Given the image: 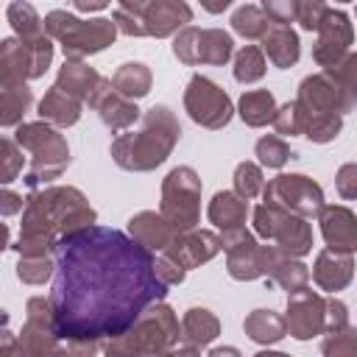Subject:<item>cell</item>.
Masks as SVG:
<instances>
[{
	"label": "cell",
	"instance_id": "cell-33",
	"mask_svg": "<svg viewBox=\"0 0 357 357\" xmlns=\"http://www.w3.org/2000/svg\"><path fill=\"white\" fill-rule=\"evenodd\" d=\"M231 28L234 33H240L243 39H262L271 31V20L265 17L262 6H240L231 14Z\"/></svg>",
	"mask_w": 357,
	"mask_h": 357
},
{
	"label": "cell",
	"instance_id": "cell-22",
	"mask_svg": "<svg viewBox=\"0 0 357 357\" xmlns=\"http://www.w3.org/2000/svg\"><path fill=\"white\" fill-rule=\"evenodd\" d=\"M354 276V254H340L332 248L318 251L315 265H312V282L326 290V293H337L343 290Z\"/></svg>",
	"mask_w": 357,
	"mask_h": 357
},
{
	"label": "cell",
	"instance_id": "cell-52",
	"mask_svg": "<svg viewBox=\"0 0 357 357\" xmlns=\"http://www.w3.org/2000/svg\"><path fill=\"white\" fill-rule=\"evenodd\" d=\"M206 357H243V354H240V349H234V346H215Z\"/></svg>",
	"mask_w": 357,
	"mask_h": 357
},
{
	"label": "cell",
	"instance_id": "cell-55",
	"mask_svg": "<svg viewBox=\"0 0 357 357\" xmlns=\"http://www.w3.org/2000/svg\"><path fill=\"white\" fill-rule=\"evenodd\" d=\"M226 6H229V0H223V3H218V6H204V8H206V11H223Z\"/></svg>",
	"mask_w": 357,
	"mask_h": 357
},
{
	"label": "cell",
	"instance_id": "cell-17",
	"mask_svg": "<svg viewBox=\"0 0 357 357\" xmlns=\"http://www.w3.org/2000/svg\"><path fill=\"white\" fill-rule=\"evenodd\" d=\"M315 33H318V42L312 47V59H315L318 67L329 70V67H335L337 61H343L349 56V45L354 39V28H351V20H349L346 11L329 8Z\"/></svg>",
	"mask_w": 357,
	"mask_h": 357
},
{
	"label": "cell",
	"instance_id": "cell-35",
	"mask_svg": "<svg viewBox=\"0 0 357 357\" xmlns=\"http://www.w3.org/2000/svg\"><path fill=\"white\" fill-rule=\"evenodd\" d=\"M265 53L257 47V45H245L237 50L234 56V81L240 84H257L262 75H265Z\"/></svg>",
	"mask_w": 357,
	"mask_h": 357
},
{
	"label": "cell",
	"instance_id": "cell-26",
	"mask_svg": "<svg viewBox=\"0 0 357 357\" xmlns=\"http://www.w3.org/2000/svg\"><path fill=\"white\" fill-rule=\"evenodd\" d=\"M39 117L45 123H50L53 128H70L81 120V100L70 98L67 92H61L56 84L45 92V98L39 100Z\"/></svg>",
	"mask_w": 357,
	"mask_h": 357
},
{
	"label": "cell",
	"instance_id": "cell-21",
	"mask_svg": "<svg viewBox=\"0 0 357 357\" xmlns=\"http://www.w3.org/2000/svg\"><path fill=\"white\" fill-rule=\"evenodd\" d=\"M128 234H131L139 245H145L151 254H153V251H156V254L167 251V248L173 245V240L178 237V231H176L159 212H151V209L137 212V215L128 220Z\"/></svg>",
	"mask_w": 357,
	"mask_h": 357
},
{
	"label": "cell",
	"instance_id": "cell-8",
	"mask_svg": "<svg viewBox=\"0 0 357 357\" xmlns=\"http://www.w3.org/2000/svg\"><path fill=\"white\" fill-rule=\"evenodd\" d=\"M251 220H254V234L262 243H273L276 251L287 259H298L304 254L312 251V226L310 220L290 215L279 206L271 204H257L251 209Z\"/></svg>",
	"mask_w": 357,
	"mask_h": 357
},
{
	"label": "cell",
	"instance_id": "cell-50",
	"mask_svg": "<svg viewBox=\"0 0 357 357\" xmlns=\"http://www.w3.org/2000/svg\"><path fill=\"white\" fill-rule=\"evenodd\" d=\"M0 357H28L25 346L20 337H14L11 332H3V349H0Z\"/></svg>",
	"mask_w": 357,
	"mask_h": 357
},
{
	"label": "cell",
	"instance_id": "cell-42",
	"mask_svg": "<svg viewBox=\"0 0 357 357\" xmlns=\"http://www.w3.org/2000/svg\"><path fill=\"white\" fill-rule=\"evenodd\" d=\"M25 167V156H22V148L17 145V139L11 137H3L0 139V181L3 184H11Z\"/></svg>",
	"mask_w": 357,
	"mask_h": 357
},
{
	"label": "cell",
	"instance_id": "cell-25",
	"mask_svg": "<svg viewBox=\"0 0 357 357\" xmlns=\"http://www.w3.org/2000/svg\"><path fill=\"white\" fill-rule=\"evenodd\" d=\"M262 50L271 59L273 67L287 70L298 61L301 56V45H298V33L290 25H271V31L262 36Z\"/></svg>",
	"mask_w": 357,
	"mask_h": 357
},
{
	"label": "cell",
	"instance_id": "cell-14",
	"mask_svg": "<svg viewBox=\"0 0 357 357\" xmlns=\"http://www.w3.org/2000/svg\"><path fill=\"white\" fill-rule=\"evenodd\" d=\"M184 109L190 114L192 123L204 126V128H223L229 126L231 114H234V106H231V98L206 75H192L187 89H184Z\"/></svg>",
	"mask_w": 357,
	"mask_h": 357
},
{
	"label": "cell",
	"instance_id": "cell-47",
	"mask_svg": "<svg viewBox=\"0 0 357 357\" xmlns=\"http://www.w3.org/2000/svg\"><path fill=\"white\" fill-rule=\"evenodd\" d=\"M335 187H337L340 198H357V162L340 165V170L335 176Z\"/></svg>",
	"mask_w": 357,
	"mask_h": 357
},
{
	"label": "cell",
	"instance_id": "cell-7",
	"mask_svg": "<svg viewBox=\"0 0 357 357\" xmlns=\"http://www.w3.org/2000/svg\"><path fill=\"white\" fill-rule=\"evenodd\" d=\"M112 20L120 33L126 36H170L184 31L187 22L192 20V8L178 0H126L112 11Z\"/></svg>",
	"mask_w": 357,
	"mask_h": 357
},
{
	"label": "cell",
	"instance_id": "cell-15",
	"mask_svg": "<svg viewBox=\"0 0 357 357\" xmlns=\"http://www.w3.org/2000/svg\"><path fill=\"white\" fill-rule=\"evenodd\" d=\"M296 100H298L307 112H312V114H340V117L357 106V103L349 98V92L340 86V81H337L329 70H321V73L307 75V78L298 84Z\"/></svg>",
	"mask_w": 357,
	"mask_h": 357
},
{
	"label": "cell",
	"instance_id": "cell-27",
	"mask_svg": "<svg viewBox=\"0 0 357 357\" xmlns=\"http://www.w3.org/2000/svg\"><path fill=\"white\" fill-rule=\"evenodd\" d=\"M220 335V321L206 307H190L181 318V340L192 346H209Z\"/></svg>",
	"mask_w": 357,
	"mask_h": 357
},
{
	"label": "cell",
	"instance_id": "cell-4",
	"mask_svg": "<svg viewBox=\"0 0 357 357\" xmlns=\"http://www.w3.org/2000/svg\"><path fill=\"white\" fill-rule=\"evenodd\" d=\"M181 340V326L167 304H153L128 332L106 340L103 357H151L156 351L173 349Z\"/></svg>",
	"mask_w": 357,
	"mask_h": 357
},
{
	"label": "cell",
	"instance_id": "cell-13",
	"mask_svg": "<svg viewBox=\"0 0 357 357\" xmlns=\"http://www.w3.org/2000/svg\"><path fill=\"white\" fill-rule=\"evenodd\" d=\"M231 53H234V39L223 28L187 25L173 39V56L187 67H195V64L220 67V64H226L231 59Z\"/></svg>",
	"mask_w": 357,
	"mask_h": 357
},
{
	"label": "cell",
	"instance_id": "cell-11",
	"mask_svg": "<svg viewBox=\"0 0 357 357\" xmlns=\"http://www.w3.org/2000/svg\"><path fill=\"white\" fill-rule=\"evenodd\" d=\"M53 61V42L47 33L33 39H3L0 42V81L3 84H25L39 75Z\"/></svg>",
	"mask_w": 357,
	"mask_h": 357
},
{
	"label": "cell",
	"instance_id": "cell-5",
	"mask_svg": "<svg viewBox=\"0 0 357 357\" xmlns=\"http://www.w3.org/2000/svg\"><path fill=\"white\" fill-rule=\"evenodd\" d=\"M14 139H17V145L22 151L31 153V165H28V170L22 176V181L31 190L59 178L67 170V165H70V145L59 134V128H53L50 123H45V120L22 123V126H17Z\"/></svg>",
	"mask_w": 357,
	"mask_h": 357
},
{
	"label": "cell",
	"instance_id": "cell-9",
	"mask_svg": "<svg viewBox=\"0 0 357 357\" xmlns=\"http://www.w3.org/2000/svg\"><path fill=\"white\" fill-rule=\"evenodd\" d=\"M220 248L226 254V271L237 282L268 279L273 265L282 259L273 243H259L248 229L220 231Z\"/></svg>",
	"mask_w": 357,
	"mask_h": 357
},
{
	"label": "cell",
	"instance_id": "cell-54",
	"mask_svg": "<svg viewBox=\"0 0 357 357\" xmlns=\"http://www.w3.org/2000/svg\"><path fill=\"white\" fill-rule=\"evenodd\" d=\"M254 357H290V354H284V351H271V349H268V351H257Z\"/></svg>",
	"mask_w": 357,
	"mask_h": 357
},
{
	"label": "cell",
	"instance_id": "cell-31",
	"mask_svg": "<svg viewBox=\"0 0 357 357\" xmlns=\"http://www.w3.org/2000/svg\"><path fill=\"white\" fill-rule=\"evenodd\" d=\"M31 103H33V92L28 89V84H3V89H0V123L6 128L22 126V114L31 109Z\"/></svg>",
	"mask_w": 357,
	"mask_h": 357
},
{
	"label": "cell",
	"instance_id": "cell-2",
	"mask_svg": "<svg viewBox=\"0 0 357 357\" xmlns=\"http://www.w3.org/2000/svg\"><path fill=\"white\" fill-rule=\"evenodd\" d=\"M95 226V209L75 187H45L25 198L17 251L20 257H50L59 240Z\"/></svg>",
	"mask_w": 357,
	"mask_h": 357
},
{
	"label": "cell",
	"instance_id": "cell-34",
	"mask_svg": "<svg viewBox=\"0 0 357 357\" xmlns=\"http://www.w3.org/2000/svg\"><path fill=\"white\" fill-rule=\"evenodd\" d=\"M254 153H257L259 165H262V167H271V170H279V167H284L290 159L298 156L279 134H265V137H259L257 145H254Z\"/></svg>",
	"mask_w": 357,
	"mask_h": 357
},
{
	"label": "cell",
	"instance_id": "cell-38",
	"mask_svg": "<svg viewBox=\"0 0 357 357\" xmlns=\"http://www.w3.org/2000/svg\"><path fill=\"white\" fill-rule=\"evenodd\" d=\"M307 112V109H304ZM343 131V117L340 114H312L307 112V128H304V137L310 142H332L337 134Z\"/></svg>",
	"mask_w": 357,
	"mask_h": 357
},
{
	"label": "cell",
	"instance_id": "cell-48",
	"mask_svg": "<svg viewBox=\"0 0 357 357\" xmlns=\"http://www.w3.org/2000/svg\"><path fill=\"white\" fill-rule=\"evenodd\" d=\"M349 326V310L340 298H326V332H337Z\"/></svg>",
	"mask_w": 357,
	"mask_h": 357
},
{
	"label": "cell",
	"instance_id": "cell-29",
	"mask_svg": "<svg viewBox=\"0 0 357 357\" xmlns=\"http://www.w3.org/2000/svg\"><path fill=\"white\" fill-rule=\"evenodd\" d=\"M276 98L268 92V89H248L240 95L237 100V114L243 117L245 126L251 128H262L268 123H273L276 117Z\"/></svg>",
	"mask_w": 357,
	"mask_h": 357
},
{
	"label": "cell",
	"instance_id": "cell-3",
	"mask_svg": "<svg viewBox=\"0 0 357 357\" xmlns=\"http://www.w3.org/2000/svg\"><path fill=\"white\" fill-rule=\"evenodd\" d=\"M178 139H181L178 117L170 112V106L159 103L142 114V123L137 131L117 134L109 153H112L117 167L145 173V170L159 167L170 156V151L176 148Z\"/></svg>",
	"mask_w": 357,
	"mask_h": 357
},
{
	"label": "cell",
	"instance_id": "cell-40",
	"mask_svg": "<svg viewBox=\"0 0 357 357\" xmlns=\"http://www.w3.org/2000/svg\"><path fill=\"white\" fill-rule=\"evenodd\" d=\"M321 354L324 357H357V329L349 324L346 329L326 332L321 343Z\"/></svg>",
	"mask_w": 357,
	"mask_h": 357
},
{
	"label": "cell",
	"instance_id": "cell-36",
	"mask_svg": "<svg viewBox=\"0 0 357 357\" xmlns=\"http://www.w3.org/2000/svg\"><path fill=\"white\" fill-rule=\"evenodd\" d=\"M8 14V22L17 33V39H33V36H42L45 33V20H39L36 8L28 6V3H11L6 8Z\"/></svg>",
	"mask_w": 357,
	"mask_h": 357
},
{
	"label": "cell",
	"instance_id": "cell-37",
	"mask_svg": "<svg viewBox=\"0 0 357 357\" xmlns=\"http://www.w3.org/2000/svg\"><path fill=\"white\" fill-rule=\"evenodd\" d=\"M273 128L284 137H304V128H307V112L298 100H287L276 109V117H273Z\"/></svg>",
	"mask_w": 357,
	"mask_h": 357
},
{
	"label": "cell",
	"instance_id": "cell-53",
	"mask_svg": "<svg viewBox=\"0 0 357 357\" xmlns=\"http://www.w3.org/2000/svg\"><path fill=\"white\" fill-rule=\"evenodd\" d=\"M75 11H103L106 3H73Z\"/></svg>",
	"mask_w": 357,
	"mask_h": 357
},
{
	"label": "cell",
	"instance_id": "cell-32",
	"mask_svg": "<svg viewBox=\"0 0 357 357\" xmlns=\"http://www.w3.org/2000/svg\"><path fill=\"white\" fill-rule=\"evenodd\" d=\"M307 282H310V268H307L304 262H298V259H287V257H282V259L273 265L271 276H268V284H276V287L287 290V296L304 290Z\"/></svg>",
	"mask_w": 357,
	"mask_h": 357
},
{
	"label": "cell",
	"instance_id": "cell-20",
	"mask_svg": "<svg viewBox=\"0 0 357 357\" xmlns=\"http://www.w3.org/2000/svg\"><path fill=\"white\" fill-rule=\"evenodd\" d=\"M218 251H223V248H220V237L215 231L192 229L187 234H178L165 254H170L184 271H190V268H198V265L209 262L212 257H218Z\"/></svg>",
	"mask_w": 357,
	"mask_h": 357
},
{
	"label": "cell",
	"instance_id": "cell-45",
	"mask_svg": "<svg viewBox=\"0 0 357 357\" xmlns=\"http://www.w3.org/2000/svg\"><path fill=\"white\" fill-rule=\"evenodd\" d=\"M262 11L271 20V25H290V22H296V0H265Z\"/></svg>",
	"mask_w": 357,
	"mask_h": 357
},
{
	"label": "cell",
	"instance_id": "cell-49",
	"mask_svg": "<svg viewBox=\"0 0 357 357\" xmlns=\"http://www.w3.org/2000/svg\"><path fill=\"white\" fill-rule=\"evenodd\" d=\"M22 209H25L22 195H17L14 190H8V187H6V190L0 192V212H3L6 218H11L14 212H22Z\"/></svg>",
	"mask_w": 357,
	"mask_h": 357
},
{
	"label": "cell",
	"instance_id": "cell-16",
	"mask_svg": "<svg viewBox=\"0 0 357 357\" xmlns=\"http://www.w3.org/2000/svg\"><path fill=\"white\" fill-rule=\"evenodd\" d=\"M284 324L287 335L296 340H312L318 335H326V298L310 287L290 293Z\"/></svg>",
	"mask_w": 357,
	"mask_h": 357
},
{
	"label": "cell",
	"instance_id": "cell-43",
	"mask_svg": "<svg viewBox=\"0 0 357 357\" xmlns=\"http://www.w3.org/2000/svg\"><path fill=\"white\" fill-rule=\"evenodd\" d=\"M326 11H329V6L321 0H296V22L304 31H318Z\"/></svg>",
	"mask_w": 357,
	"mask_h": 357
},
{
	"label": "cell",
	"instance_id": "cell-10",
	"mask_svg": "<svg viewBox=\"0 0 357 357\" xmlns=\"http://www.w3.org/2000/svg\"><path fill=\"white\" fill-rule=\"evenodd\" d=\"M159 215L178 234H187L195 229V223L201 218V178L192 167L178 165L165 176Z\"/></svg>",
	"mask_w": 357,
	"mask_h": 357
},
{
	"label": "cell",
	"instance_id": "cell-6",
	"mask_svg": "<svg viewBox=\"0 0 357 357\" xmlns=\"http://www.w3.org/2000/svg\"><path fill=\"white\" fill-rule=\"evenodd\" d=\"M45 33L61 45L67 61H84L86 56L106 50L120 31L109 17L81 20L64 8H56L45 17Z\"/></svg>",
	"mask_w": 357,
	"mask_h": 357
},
{
	"label": "cell",
	"instance_id": "cell-46",
	"mask_svg": "<svg viewBox=\"0 0 357 357\" xmlns=\"http://www.w3.org/2000/svg\"><path fill=\"white\" fill-rule=\"evenodd\" d=\"M156 273H159V279L170 287V284H181L184 282V276H187V271L170 257V254H156Z\"/></svg>",
	"mask_w": 357,
	"mask_h": 357
},
{
	"label": "cell",
	"instance_id": "cell-41",
	"mask_svg": "<svg viewBox=\"0 0 357 357\" xmlns=\"http://www.w3.org/2000/svg\"><path fill=\"white\" fill-rule=\"evenodd\" d=\"M56 273V259L50 257H20L17 262V276L25 284H45Z\"/></svg>",
	"mask_w": 357,
	"mask_h": 357
},
{
	"label": "cell",
	"instance_id": "cell-1",
	"mask_svg": "<svg viewBox=\"0 0 357 357\" xmlns=\"http://www.w3.org/2000/svg\"><path fill=\"white\" fill-rule=\"evenodd\" d=\"M50 290L61 340H112L128 332L167 293L156 257L131 234L89 226L59 240Z\"/></svg>",
	"mask_w": 357,
	"mask_h": 357
},
{
	"label": "cell",
	"instance_id": "cell-39",
	"mask_svg": "<svg viewBox=\"0 0 357 357\" xmlns=\"http://www.w3.org/2000/svg\"><path fill=\"white\" fill-rule=\"evenodd\" d=\"M265 190V178H262V170L257 162H240L234 167V192L245 201L257 198L259 192Z\"/></svg>",
	"mask_w": 357,
	"mask_h": 357
},
{
	"label": "cell",
	"instance_id": "cell-12",
	"mask_svg": "<svg viewBox=\"0 0 357 357\" xmlns=\"http://www.w3.org/2000/svg\"><path fill=\"white\" fill-rule=\"evenodd\" d=\"M262 204L279 206V209L298 215L304 220L318 218L321 209L326 206L321 184L304 173H279L276 178H271L262 190Z\"/></svg>",
	"mask_w": 357,
	"mask_h": 357
},
{
	"label": "cell",
	"instance_id": "cell-30",
	"mask_svg": "<svg viewBox=\"0 0 357 357\" xmlns=\"http://www.w3.org/2000/svg\"><path fill=\"white\" fill-rule=\"evenodd\" d=\"M151 84H153V75L151 70L142 64V61H126L114 70L112 75V86L128 98V100H137V98H145L151 92Z\"/></svg>",
	"mask_w": 357,
	"mask_h": 357
},
{
	"label": "cell",
	"instance_id": "cell-28",
	"mask_svg": "<svg viewBox=\"0 0 357 357\" xmlns=\"http://www.w3.org/2000/svg\"><path fill=\"white\" fill-rule=\"evenodd\" d=\"M243 329L245 335L259 343V346H271V343H279L284 335H287V324H284V315L273 312V310H251L243 321Z\"/></svg>",
	"mask_w": 357,
	"mask_h": 357
},
{
	"label": "cell",
	"instance_id": "cell-23",
	"mask_svg": "<svg viewBox=\"0 0 357 357\" xmlns=\"http://www.w3.org/2000/svg\"><path fill=\"white\" fill-rule=\"evenodd\" d=\"M100 81H103V75L95 67H89L86 61H64V67L56 75V86L81 103H89V98L95 95Z\"/></svg>",
	"mask_w": 357,
	"mask_h": 357
},
{
	"label": "cell",
	"instance_id": "cell-51",
	"mask_svg": "<svg viewBox=\"0 0 357 357\" xmlns=\"http://www.w3.org/2000/svg\"><path fill=\"white\" fill-rule=\"evenodd\" d=\"M151 357H201V354H198V346H192V343H178V346L165 349V351H156V354H151Z\"/></svg>",
	"mask_w": 357,
	"mask_h": 357
},
{
	"label": "cell",
	"instance_id": "cell-24",
	"mask_svg": "<svg viewBox=\"0 0 357 357\" xmlns=\"http://www.w3.org/2000/svg\"><path fill=\"white\" fill-rule=\"evenodd\" d=\"M206 218L215 229L220 231H231V229H245V218H248V201L240 198L234 190H220L212 195Z\"/></svg>",
	"mask_w": 357,
	"mask_h": 357
},
{
	"label": "cell",
	"instance_id": "cell-44",
	"mask_svg": "<svg viewBox=\"0 0 357 357\" xmlns=\"http://www.w3.org/2000/svg\"><path fill=\"white\" fill-rule=\"evenodd\" d=\"M329 73L340 81V86L349 92V98L357 103V53H349L343 61H337L335 67H329Z\"/></svg>",
	"mask_w": 357,
	"mask_h": 357
},
{
	"label": "cell",
	"instance_id": "cell-18",
	"mask_svg": "<svg viewBox=\"0 0 357 357\" xmlns=\"http://www.w3.org/2000/svg\"><path fill=\"white\" fill-rule=\"evenodd\" d=\"M89 109L98 112L100 123L109 128V131H126L131 128L137 120H139V109L134 100L123 98L114 86H112V78H103L95 89V95L89 98Z\"/></svg>",
	"mask_w": 357,
	"mask_h": 357
},
{
	"label": "cell",
	"instance_id": "cell-19",
	"mask_svg": "<svg viewBox=\"0 0 357 357\" xmlns=\"http://www.w3.org/2000/svg\"><path fill=\"white\" fill-rule=\"evenodd\" d=\"M321 234L326 240V248L340 251V254H354L357 251V215L346 206L326 204L318 215Z\"/></svg>",
	"mask_w": 357,
	"mask_h": 357
}]
</instances>
